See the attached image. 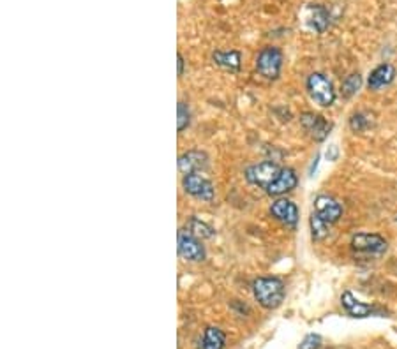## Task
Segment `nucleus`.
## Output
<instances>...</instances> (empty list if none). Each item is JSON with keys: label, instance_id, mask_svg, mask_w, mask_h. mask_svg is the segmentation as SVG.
<instances>
[{"label": "nucleus", "instance_id": "nucleus-1", "mask_svg": "<svg viewBox=\"0 0 397 349\" xmlns=\"http://www.w3.org/2000/svg\"><path fill=\"white\" fill-rule=\"evenodd\" d=\"M253 295L263 308L274 311L285 300V282L279 277H260L253 282Z\"/></svg>", "mask_w": 397, "mask_h": 349}, {"label": "nucleus", "instance_id": "nucleus-2", "mask_svg": "<svg viewBox=\"0 0 397 349\" xmlns=\"http://www.w3.org/2000/svg\"><path fill=\"white\" fill-rule=\"evenodd\" d=\"M307 94L312 101L322 108H330L336 102L337 92L334 88V83L322 73H312L306 82Z\"/></svg>", "mask_w": 397, "mask_h": 349}, {"label": "nucleus", "instance_id": "nucleus-3", "mask_svg": "<svg viewBox=\"0 0 397 349\" xmlns=\"http://www.w3.org/2000/svg\"><path fill=\"white\" fill-rule=\"evenodd\" d=\"M282 51L275 46H265L256 57V71L265 80H277L282 69Z\"/></svg>", "mask_w": 397, "mask_h": 349}, {"label": "nucleus", "instance_id": "nucleus-4", "mask_svg": "<svg viewBox=\"0 0 397 349\" xmlns=\"http://www.w3.org/2000/svg\"><path fill=\"white\" fill-rule=\"evenodd\" d=\"M176 249H179L180 258H184L186 262L200 263L205 262V258H207V252H205V247L201 245V240L194 237L191 231H179Z\"/></svg>", "mask_w": 397, "mask_h": 349}, {"label": "nucleus", "instance_id": "nucleus-5", "mask_svg": "<svg viewBox=\"0 0 397 349\" xmlns=\"http://www.w3.org/2000/svg\"><path fill=\"white\" fill-rule=\"evenodd\" d=\"M351 249L359 254L381 256L387 252L388 242L376 233H356L351 238Z\"/></svg>", "mask_w": 397, "mask_h": 349}, {"label": "nucleus", "instance_id": "nucleus-6", "mask_svg": "<svg viewBox=\"0 0 397 349\" xmlns=\"http://www.w3.org/2000/svg\"><path fill=\"white\" fill-rule=\"evenodd\" d=\"M182 187L189 196L196 198V200H201V201H207V203H211L216 196V189L214 186H212V182L201 173L184 175Z\"/></svg>", "mask_w": 397, "mask_h": 349}, {"label": "nucleus", "instance_id": "nucleus-7", "mask_svg": "<svg viewBox=\"0 0 397 349\" xmlns=\"http://www.w3.org/2000/svg\"><path fill=\"white\" fill-rule=\"evenodd\" d=\"M281 170L282 168H279V164L274 163V161H263V163L253 164V166H249L248 170H245V180H248L249 183H253V186L267 189L272 183V180L279 175Z\"/></svg>", "mask_w": 397, "mask_h": 349}, {"label": "nucleus", "instance_id": "nucleus-8", "mask_svg": "<svg viewBox=\"0 0 397 349\" xmlns=\"http://www.w3.org/2000/svg\"><path fill=\"white\" fill-rule=\"evenodd\" d=\"M300 124H302L304 129H306L307 134L311 136L314 141H325L334 127V124L329 122L325 117L312 112L302 113V115H300Z\"/></svg>", "mask_w": 397, "mask_h": 349}, {"label": "nucleus", "instance_id": "nucleus-9", "mask_svg": "<svg viewBox=\"0 0 397 349\" xmlns=\"http://www.w3.org/2000/svg\"><path fill=\"white\" fill-rule=\"evenodd\" d=\"M312 212L319 219H323L332 226V224H336L337 220L343 218V205L336 198L329 196V194H319V196L314 198V210Z\"/></svg>", "mask_w": 397, "mask_h": 349}, {"label": "nucleus", "instance_id": "nucleus-10", "mask_svg": "<svg viewBox=\"0 0 397 349\" xmlns=\"http://www.w3.org/2000/svg\"><path fill=\"white\" fill-rule=\"evenodd\" d=\"M270 214L272 218L277 219L279 222H282L288 227H295L299 222V207L293 201L286 200V198H279L274 203L270 205Z\"/></svg>", "mask_w": 397, "mask_h": 349}, {"label": "nucleus", "instance_id": "nucleus-11", "mask_svg": "<svg viewBox=\"0 0 397 349\" xmlns=\"http://www.w3.org/2000/svg\"><path fill=\"white\" fill-rule=\"evenodd\" d=\"M297 186H299V176H297L295 170H292V168H282V170L279 171V175L272 180L270 186L265 189V193H267L268 196H282V194L295 189Z\"/></svg>", "mask_w": 397, "mask_h": 349}, {"label": "nucleus", "instance_id": "nucleus-12", "mask_svg": "<svg viewBox=\"0 0 397 349\" xmlns=\"http://www.w3.org/2000/svg\"><path fill=\"white\" fill-rule=\"evenodd\" d=\"M306 23L316 34H323L330 25V13L322 4H311L306 7Z\"/></svg>", "mask_w": 397, "mask_h": 349}, {"label": "nucleus", "instance_id": "nucleus-13", "mask_svg": "<svg viewBox=\"0 0 397 349\" xmlns=\"http://www.w3.org/2000/svg\"><path fill=\"white\" fill-rule=\"evenodd\" d=\"M208 157L207 154L201 152V150H189V152L182 154L179 157V170L184 175L189 173H201V171L207 168Z\"/></svg>", "mask_w": 397, "mask_h": 349}, {"label": "nucleus", "instance_id": "nucleus-14", "mask_svg": "<svg viewBox=\"0 0 397 349\" xmlns=\"http://www.w3.org/2000/svg\"><path fill=\"white\" fill-rule=\"evenodd\" d=\"M397 71L392 64L383 62V64L376 65V68L371 71L369 78H367V87L369 90H380V88L388 87L396 80Z\"/></svg>", "mask_w": 397, "mask_h": 349}, {"label": "nucleus", "instance_id": "nucleus-15", "mask_svg": "<svg viewBox=\"0 0 397 349\" xmlns=\"http://www.w3.org/2000/svg\"><path fill=\"white\" fill-rule=\"evenodd\" d=\"M341 306L344 307V311H346L348 316H351V318H367V316H371L374 312L373 306L356 300L350 291H344L343 295H341Z\"/></svg>", "mask_w": 397, "mask_h": 349}, {"label": "nucleus", "instance_id": "nucleus-16", "mask_svg": "<svg viewBox=\"0 0 397 349\" xmlns=\"http://www.w3.org/2000/svg\"><path fill=\"white\" fill-rule=\"evenodd\" d=\"M212 60H214V64L219 65L221 69H224V71L237 73L242 64V55L240 51L237 50H230V51L218 50L212 53Z\"/></svg>", "mask_w": 397, "mask_h": 349}, {"label": "nucleus", "instance_id": "nucleus-17", "mask_svg": "<svg viewBox=\"0 0 397 349\" xmlns=\"http://www.w3.org/2000/svg\"><path fill=\"white\" fill-rule=\"evenodd\" d=\"M226 344V335L218 326H208L201 339V349H223Z\"/></svg>", "mask_w": 397, "mask_h": 349}, {"label": "nucleus", "instance_id": "nucleus-18", "mask_svg": "<svg viewBox=\"0 0 397 349\" xmlns=\"http://www.w3.org/2000/svg\"><path fill=\"white\" fill-rule=\"evenodd\" d=\"M187 230L191 231V233L194 235V237H198L200 240H205V238H212L216 235L214 227L208 226L207 222H203V220H200L198 218H191L189 222H187Z\"/></svg>", "mask_w": 397, "mask_h": 349}, {"label": "nucleus", "instance_id": "nucleus-19", "mask_svg": "<svg viewBox=\"0 0 397 349\" xmlns=\"http://www.w3.org/2000/svg\"><path fill=\"white\" fill-rule=\"evenodd\" d=\"M309 226H311V235H312V240H323V238L329 235V230H330V224L325 222L323 219H319L318 215L312 212L311 214V219H309Z\"/></svg>", "mask_w": 397, "mask_h": 349}, {"label": "nucleus", "instance_id": "nucleus-20", "mask_svg": "<svg viewBox=\"0 0 397 349\" xmlns=\"http://www.w3.org/2000/svg\"><path fill=\"white\" fill-rule=\"evenodd\" d=\"M360 87H362V76L359 73H353V75L344 78L343 85H341V95L350 99L351 95H355L360 90Z\"/></svg>", "mask_w": 397, "mask_h": 349}, {"label": "nucleus", "instance_id": "nucleus-21", "mask_svg": "<svg viewBox=\"0 0 397 349\" xmlns=\"http://www.w3.org/2000/svg\"><path fill=\"white\" fill-rule=\"evenodd\" d=\"M176 129L179 132H182L184 129H187V126L191 124V112L189 108H187V104H184V102H179V106H176Z\"/></svg>", "mask_w": 397, "mask_h": 349}, {"label": "nucleus", "instance_id": "nucleus-22", "mask_svg": "<svg viewBox=\"0 0 397 349\" xmlns=\"http://www.w3.org/2000/svg\"><path fill=\"white\" fill-rule=\"evenodd\" d=\"M350 127L351 131L355 132H362L369 127V119H367L364 113H355V115L350 119Z\"/></svg>", "mask_w": 397, "mask_h": 349}, {"label": "nucleus", "instance_id": "nucleus-23", "mask_svg": "<svg viewBox=\"0 0 397 349\" xmlns=\"http://www.w3.org/2000/svg\"><path fill=\"white\" fill-rule=\"evenodd\" d=\"M322 348V337L318 333H309L304 337V340L300 343L299 349H319Z\"/></svg>", "mask_w": 397, "mask_h": 349}, {"label": "nucleus", "instance_id": "nucleus-24", "mask_svg": "<svg viewBox=\"0 0 397 349\" xmlns=\"http://www.w3.org/2000/svg\"><path fill=\"white\" fill-rule=\"evenodd\" d=\"M176 65H179V76H182V75H184V65H186V62H184L182 53L176 55Z\"/></svg>", "mask_w": 397, "mask_h": 349}]
</instances>
